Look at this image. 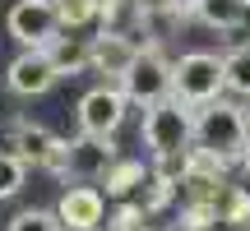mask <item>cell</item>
<instances>
[{
    "instance_id": "1",
    "label": "cell",
    "mask_w": 250,
    "mask_h": 231,
    "mask_svg": "<svg viewBox=\"0 0 250 231\" xmlns=\"http://www.w3.org/2000/svg\"><path fill=\"white\" fill-rule=\"evenodd\" d=\"M246 143H250V120H246V111L236 102L218 97V102L195 111V148L213 153L223 162H241Z\"/></svg>"
},
{
    "instance_id": "2",
    "label": "cell",
    "mask_w": 250,
    "mask_h": 231,
    "mask_svg": "<svg viewBox=\"0 0 250 231\" xmlns=\"http://www.w3.org/2000/svg\"><path fill=\"white\" fill-rule=\"evenodd\" d=\"M144 148L153 153V162L186 157L195 148V107H186L181 97L148 107L144 111Z\"/></svg>"
},
{
    "instance_id": "3",
    "label": "cell",
    "mask_w": 250,
    "mask_h": 231,
    "mask_svg": "<svg viewBox=\"0 0 250 231\" xmlns=\"http://www.w3.org/2000/svg\"><path fill=\"white\" fill-rule=\"evenodd\" d=\"M227 93V70L223 56L213 51H186L176 65H171V97H181L186 107H208Z\"/></svg>"
},
{
    "instance_id": "4",
    "label": "cell",
    "mask_w": 250,
    "mask_h": 231,
    "mask_svg": "<svg viewBox=\"0 0 250 231\" xmlns=\"http://www.w3.org/2000/svg\"><path fill=\"white\" fill-rule=\"evenodd\" d=\"M9 37H14L23 51H51L61 42V14H56V0H14L5 19Z\"/></svg>"
},
{
    "instance_id": "5",
    "label": "cell",
    "mask_w": 250,
    "mask_h": 231,
    "mask_svg": "<svg viewBox=\"0 0 250 231\" xmlns=\"http://www.w3.org/2000/svg\"><path fill=\"white\" fill-rule=\"evenodd\" d=\"M171 65H176V60H167V56L158 51V42H153V46H144V51L134 56L130 74L121 79L125 97H130V102H139L144 111H148V107H158V102H167V97H171Z\"/></svg>"
},
{
    "instance_id": "6",
    "label": "cell",
    "mask_w": 250,
    "mask_h": 231,
    "mask_svg": "<svg viewBox=\"0 0 250 231\" xmlns=\"http://www.w3.org/2000/svg\"><path fill=\"white\" fill-rule=\"evenodd\" d=\"M125 111H130V97H125L121 83H98L79 97V134L88 139H111L121 130Z\"/></svg>"
},
{
    "instance_id": "7",
    "label": "cell",
    "mask_w": 250,
    "mask_h": 231,
    "mask_svg": "<svg viewBox=\"0 0 250 231\" xmlns=\"http://www.w3.org/2000/svg\"><path fill=\"white\" fill-rule=\"evenodd\" d=\"M61 83V70H56L51 51H19L5 70V88L14 97H42Z\"/></svg>"
},
{
    "instance_id": "8",
    "label": "cell",
    "mask_w": 250,
    "mask_h": 231,
    "mask_svg": "<svg viewBox=\"0 0 250 231\" xmlns=\"http://www.w3.org/2000/svg\"><path fill=\"white\" fill-rule=\"evenodd\" d=\"M56 217L65 222V231H98L107 217V194L98 185H70L56 204Z\"/></svg>"
},
{
    "instance_id": "9",
    "label": "cell",
    "mask_w": 250,
    "mask_h": 231,
    "mask_svg": "<svg viewBox=\"0 0 250 231\" xmlns=\"http://www.w3.org/2000/svg\"><path fill=\"white\" fill-rule=\"evenodd\" d=\"M111 167H116V143L111 139H88V134L70 139V171H65V180L88 185V180H102Z\"/></svg>"
},
{
    "instance_id": "10",
    "label": "cell",
    "mask_w": 250,
    "mask_h": 231,
    "mask_svg": "<svg viewBox=\"0 0 250 231\" xmlns=\"http://www.w3.org/2000/svg\"><path fill=\"white\" fill-rule=\"evenodd\" d=\"M139 51L144 46L134 42V37H125V33H98L93 37V74H107V79L121 83Z\"/></svg>"
},
{
    "instance_id": "11",
    "label": "cell",
    "mask_w": 250,
    "mask_h": 231,
    "mask_svg": "<svg viewBox=\"0 0 250 231\" xmlns=\"http://www.w3.org/2000/svg\"><path fill=\"white\" fill-rule=\"evenodd\" d=\"M56 143H61V139H56L46 125H33V120L14 125V134H9V153H14L23 167H46L51 153H56Z\"/></svg>"
},
{
    "instance_id": "12",
    "label": "cell",
    "mask_w": 250,
    "mask_h": 231,
    "mask_svg": "<svg viewBox=\"0 0 250 231\" xmlns=\"http://www.w3.org/2000/svg\"><path fill=\"white\" fill-rule=\"evenodd\" d=\"M190 14L199 23H208V28L232 33V28H241L250 19V0H190Z\"/></svg>"
},
{
    "instance_id": "13",
    "label": "cell",
    "mask_w": 250,
    "mask_h": 231,
    "mask_svg": "<svg viewBox=\"0 0 250 231\" xmlns=\"http://www.w3.org/2000/svg\"><path fill=\"white\" fill-rule=\"evenodd\" d=\"M51 60H56V70H61V79L65 74L93 70V37H61V42L51 46Z\"/></svg>"
},
{
    "instance_id": "14",
    "label": "cell",
    "mask_w": 250,
    "mask_h": 231,
    "mask_svg": "<svg viewBox=\"0 0 250 231\" xmlns=\"http://www.w3.org/2000/svg\"><path fill=\"white\" fill-rule=\"evenodd\" d=\"M148 176H153V171L144 167L139 157H116V167H111L102 180H107V194L111 199H125V194H134L139 185H148Z\"/></svg>"
},
{
    "instance_id": "15",
    "label": "cell",
    "mask_w": 250,
    "mask_h": 231,
    "mask_svg": "<svg viewBox=\"0 0 250 231\" xmlns=\"http://www.w3.org/2000/svg\"><path fill=\"white\" fill-rule=\"evenodd\" d=\"M223 70H227V93L250 97V42L232 46V51L223 56Z\"/></svg>"
},
{
    "instance_id": "16",
    "label": "cell",
    "mask_w": 250,
    "mask_h": 231,
    "mask_svg": "<svg viewBox=\"0 0 250 231\" xmlns=\"http://www.w3.org/2000/svg\"><path fill=\"white\" fill-rule=\"evenodd\" d=\"M56 14H61V28L79 33V28L102 19V0H56Z\"/></svg>"
},
{
    "instance_id": "17",
    "label": "cell",
    "mask_w": 250,
    "mask_h": 231,
    "mask_svg": "<svg viewBox=\"0 0 250 231\" xmlns=\"http://www.w3.org/2000/svg\"><path fill=\"white\" fill-rule=\"evenodd\" d=\"M176 194H181V180H176V176H162V171H153L148 185H144V204H139V208H144V213H162V208H167Z\"/></svg>"
},
{
    "instance_id": "18",
    "label": "cell",
    "mask_w": 250,
    "mask_h": 231,
    "mask_svg": "<svg viewBox=\"0 0 250 231\" xmlns=\"http://www.w3.org/2000/svg\"><path fill=\"white\" fill-rule=\"evenodd\" d=\"M218 208H223V227H250V190L246 185H227Z\"/></svg>"
},
{
    "instance_id": "19",
    "label": "cell",
    "mask_w": 250,
    "mask_h": 231,
    "mask_svg": "<svg viewBox=\"0 0 250 231\" xmlns=\"http://www.w3.org/2000/svg\"><path fill=\"white\" fill-rule=\"evenodd\" d=\"M9 231H65V222L56 217V208H23L9 222Z\"/></svg>"
},
{
    "instance_id": "20",
    "label": "cell",
    "mask_w": 250,
    "mask_h": 231,
    "mask_svg": "<svg viewBox=\"0 0 250 231\" xmlns=\"http://www.w3.org/2000/svg\"><path fill=\"white\" fill-rule=\"evenodd\" d=\"M23 176L28 167L14 157V153H0V199H14L19 190H23Z\"/></svg>"
},
{
    "instance_id": "21",
    "label": "cell",
    "mask_w": 250,
    "mask_h": 231,
    "mask_svg": "<svg viewBox=\"0 0 250 231\" xmlns=\"http://www.w3.org/2000/svg\"><path fill=\"white\" fill-rule=\"evenodd\" d=\"M107 231H153V227H148V213H144L139 204H125L121 213L111 217V227H107Z\"/></svg>"
},
{
    "instance_id": "22",
    "label": "cell",
    "mask_w": 250,
    "mask_h": 231,
    "mask_svg": "<svg viewBox=\"0 0 250 231\" xmlns=\"http://www.w3.org/2000/svg\"><path fill=\"white\" fill-rule=\"evenodd\" d=\"M241 171L250 176V143H246V153H241Z\"/></svg>"
},
{
    "instance_id": "23",
    "label": "cell",
    "mask_w": 250,
    "mask_h": 231,
    "mask_svg": "<svg viewBox=\"0 0 250 231\" xmlns=\"http://www.w3.org/2000/svg\"><path fill=\"white\" fill-rule=\"evenodd\" d=\"M218 231H223V227H218Z\"/></svg>"
}]
</instances>
